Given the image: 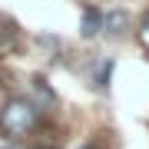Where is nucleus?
Wrapping results in <instances>:
<instances>
[{
	"label": "nucleus",
	"instance_id": "obj_1",
	"mask_svg": "<svg viewBox=\"0 0 149 149\" xmlns=\"http://www.w3.org/2000/svg\"><path fill=\"white\" fill-rule=\"evenodd\" d=\"M37 123H40V109L33 103H27V100H10L3 106V113H0V126H3L7 136H23Z\"/></svg>",
	"mask_w": 149,
	"mask_h": 149
},
{
	"label": "nucleus",
	"instance_id": "obj_2",
	"mask_svg": "<svg viewBox=\"0 0 149 149\" xmlns=\"http://www.w3.org/2000/svg\"><path fill=\"white\" fill-rule=\"evenodd\" d=\"M100 30H103V13H100V10H86V13H83L80 33H83V37H96Z\"/></svg>",
	"mask_w": 149,
	"mask_h": 149
},
{
	"label": "nucleus",
	"instance_id": "obj_3",
	"mask_svg": "<svg viewBox=\"0 0 149 149\" xmlns=\"http://www.w3.org/2000/svg\"><path fill=\"white\" fill-rule=\"evenodd\" d=\"M0 149H23L20 143H7V146H0Z\"/></svg>",
	"mask_w": 149,
	"mask_h": 149
},
{
	"label": "nucleus",
	"instance_id": "obj_4",
	"mask_svg": "<svg viewBox=\"0 0 149 149\" xmlns=\"http://www.w3.org/2000/svg\"><path fill=\"white\" fill-rule=\"evenodd\" d=\"M143 33H146V37H149V17H146V23H143Z\"/></svg>",
	"mask_w": 149,
	"mask_h": 149
},
{
	"label": "nucleus",
	"instance_id": "obj_5",
	"mask_svg": "<svg viewBox=\"0 0 149 149\" xmlns=\"http://www.w3.org/2000/svg\"><path fill=\"white\" fill-rule=\"evenodd\" d=\"M83 149H93V146H83Z\"/></svg>",
	"mask_w": 149,
	"mask_h": 149
}]
</instances>
